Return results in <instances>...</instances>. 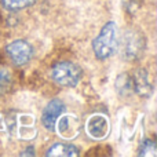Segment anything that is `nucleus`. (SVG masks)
I'll list each match as a JSON object with an SVG mask.
<instances>
[{
	"instance_id": "10",
	"label": "nucleus",
	"mask_w": 157,
	"mask_h": 157,
	"mask_svg": "<svg viewBox=\"0 0 157 157\" xmlns=\"http://www.w3.org/2000/svg\"><path fill=\"white\" fill-rule=\"evenodd\" d=\"M157 155V146L156 142L152 139H146L139 147V156H156Z\"/></svg>"
},
{
	"instance_id": "4",
	"label": "nucleus",
	"mask_w": 157,
	"mask_h": 157,
	"mask_svg": "<svg viewBox=\"0 0 157 157\" xmlns=\"http://www.w3.org/2000/svg\"><path fill=\"white\" fill-rule=\"evenodd\" d=\"M6 52L10 57V59L14 62V65L22 66L30 61L33 55V48L26 40H14L6 47Z\"/></svg>"
},
{
	"instance_id": "6",
	"label": "nucleus",
	"mask_w": 157,
	"mask_h": 157,
	"mask_svg": "<svg viewBox=\"0 0 157 157\" xmlns=\"http://www.w3.org/2000/svg\"><path fill=\"white\" fill-rule=\"evenodd\" d=\"M108 131H109V123L105 116L94 114V116L90 117L88 121H87V132L94 139L105 138Z\"/></svg>"
},
{
	"instance_id": "2",
	"label": "nucleus",
	"mask_w": 157,
	"mask_h": 157,
	"mask_svg": "<svg viewBox=\"0 0 157 157\" xmlns=\"http://www.w3.org/2000/svg\"><path fill=\"white\" fill-rule=\"evenodd\" d=\"M51 76L55 83L62 87H75L81 78V69L75 62L62 61L54 65Z\"/></svg>"
},
{
	"instance_id": "1",
	"label": "nucleus",
	"mask_w": 157,
	"mask_h": 157,
	"mask_svg": "<svg viewBox=\"0 0 157 157\" xmlns=\"http://www.w3.org/2000/svg\"><path fill=\"white\" fill-rule=\"evenodd\" d=\"M92 48L98 59H106L114 54L117 50V33L114 22H108L102 28L99 35L92 41Z\"/></svg>"
},
{
	"instance_id": "11",
	"label": "nucleus",
	"mask_w": 157,
	"mask_h": 157,
	"mask_svg": "<svg viewBox=\"0 0 157 157\" xmlns=\"http://www.w3.org/2000/svg\"><path fill=\"white\" fill-rule=\"evenodd\" d=\"M10 84H11L10 72H8L7 69L0 68V95H3L6 91H7Z\"/></svg>"
},
{
	"instance_id": "3",
	"label": "nucleus",
	"mask_w": 157,
	"mask_h": 157,
	"mask_svg": "<svg viewBox=\"0 0 157 157\" xmlns=\"http://www.w3.org/2000/svg\"><path fill=\"white\" fill-rule=\"evenodd\" d=\"M145 47H146L145 37L138 30H128L123 36L121 51H123V57H125L127 59L130 61L138 59L142 55V52L145 51Z\"/></svg>"
},
{
	"instance_id": "8",
	"label": "nucleus",
	"mask_w": 157,
	"mask_h": 157,
	"mask_svg": "<svg viewBox=\"0 0 157 157\" xmlns=\"http://www.w3.org/2000/svg\"><path fill=\"white\" fill-rule=\"evenodd\" d=\"M48 157H75L78 156V149L75 145L69 144H55L47 150Z\"/></svg>"
},
{
	"instance_id": "5",
	"label": "nucleus",
	"mask_w": 157,
	"mask_h": 157,
	"mask_svg": "<svg viewBox=\"0 0 157 157\" xmlns=\"http://www.w3.org/2000/svg\"><path fill=\"white\" fill-rule=\"evenodd\" d=\"M63 109H65V106H63L62 101L59 99H52L47 103V106L43 110V114H41V123L48 131H54Z\"/></svg>"
},
{
	"instance_id": "7",
	"label": "nucleus",
	"mask_w": 157,
	"mask_h": 157,
	"mask_svg": "<svg viewBox=\"0 0 157 157\" xmlns=\"http://www.w3.org/2000/svg\"><path fill=\"white\" fill-rule=\"evenodd\" d=\"M131 81H132V90L138 95H141V97H149L152 94L153 88L149 81L147 72L145 69H138L134 73V76L131 77Z\"/></svg>"
},
{
	"instance_id": "9",
	"label": "nucleus",
	"mask_w": 157,
	"mask_h": 157,
	"mask_svg": "<svg viewBox=\"0 0 157 157\" xmlns=\"http://www.w3.org/2000/svg\"><path fill=\"white\" fill-rule=\"evenodd\" d=\"M36 0H2V4L10 11H19L29 7Z\"/></svg>"
}]
</instances>
